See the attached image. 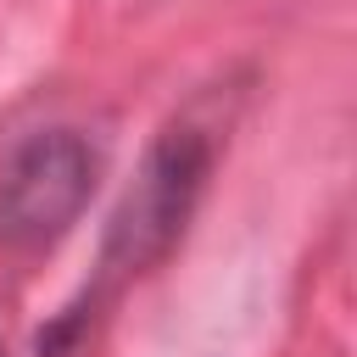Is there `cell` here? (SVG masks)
Listing matches in <instances>:
<instances>
[{
	"label": "cell",
	"mask_w": 357,
	"mask_h": 357,
	"mask_svg": "<svg viewBox=\"0 0 357 357\" xmlns=\"http://www.w3.org/2000/svg\"><path fill=\"white\" fill-rule=\"evenodd\" d=\"M212 173V139L201 128H167L151 156H145V173L134 178L128 201L117 206L112 218V234H106V257L100 268L112 279H128L151 262H162L173 251V240L184 234L195 201H201V184Z\"/></svg>",
	"instance_id": "1"
},
{
	"label": "cell",
	"mask_w": 357,
	"mask_h": 357,
	"mask_svg": "<svg viewBox=\"0 0 357 357\" xmlns=\"http://www.w3.org/2000/svg\"><path fill=\"white\" fill-rule=\"evenodd\" d=\"M100 156L78 128L28 134L0 167V240L39 251L56 245L95 195Z\"/></svg>",
	"instance_id": "2"
},
{
	"label": "cell",
	"mask_w": 357,
	"mask_h": 357,
	"mask_svg": "<svg viewBox=\"0 0 357 357\" xmlns=\"http://www.w3.org/2000/svg\"><path fill=\"white\" fill-rule=\"evenodd\" d=\"M0 357H6V351H0Z\"/></svg>",
	"instance_id": "3"
}]
</instances>
